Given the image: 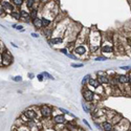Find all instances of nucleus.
Segmentation results:
<instances>
[{
  "mask_svg": "<svg viewBox=\"0 0 131 131\" xmlns=\"http://www.w3.org/2000/svg\"><path fill=\"white\" fill-rule=\"evenodd\" d=\"M82 95H83V99L86 102H92L94 99V92L91 91L90 89H83L82 91Z\"/></svg>",
  "mask_w": 131,
  "mask_h": 131,
  "instance_id": "obj_1",
  "label": "nucleus"
},
{
  "mask_svg": "<svg viewBox=\"0 0 131 131\" xmlns=\"http://www.w3.org/2000/svg\"><path fill=\"white\" fill-rule=\"evenodd\" d=\"M40 111H41V114L44 116L45 118H48L51 116V113H52V109L48 106V105H42L40 107Z\"/></svg>",
  "mask_w": 131,
  "mask_h": 131,
  "instance_id": "obj_2",
  "label": "nucleus"
},
{
  "mask_svg": "<svg viewBox=\"0 0 131 131\" xmlns=\"http://www.w3.org/2000/svg\"><path fill=\"white\" fill-rule=\"evenodd\" d=\"M1 60H2V63H3L4 66H7V65H9L12 63L13 57L10 56L7 51H5V52H2V54H1Z\"/></svg>",
  "mask_w": 131,
  "mask_h": 131,
  "instance_id": "obj_3",
  "label": "nucleus"
},
{
  "mask_svg": "<svg viewBox=\"0 0 131 131\" xmlns=\"http://www.w3.org/2000/svg\"><path fill=\"white\" fill-rule=\"evenodd\" d=\"M24 116L29 119V121H34V119L37 117V112L35 110H32V109H26V110L23 112Z\"/></svg>",
  "mask_w": 131,
  "mask_h": 131,
  "instance_id": "obj_4",
  "label": "nucleus"
},
{
  "mask_svg": "<svg viewBox=\"0 0 131 131\" xmlns=\"http://www.w3.org/2000/svg\"><path fill=\"white\" fill-rule=\"evenodd\" d=\"M1 8L4 10V12H9L10 14H12V13L14 12V10H13V5L10 4L9 2H7V1H2Z\"/></svg>",
  "mask_w": 131,
  "mask_h": 131,
  "instance_id": "obj_5",
  "label": "nucleus"
},
{
  "mask_svg": "<svg viewBox=\"0 0 131 131\" xmlns=\"http://www.w3.org/2000/svg\"><path fill=\"white\" fill-rule=\"evenodd\" d=\"M66 122V118H65L64 115L62 114H59V115H56L53 117V123L54 124H58V125H61V124H64Z\"/></svg>",
  "mask_w": 131,
  "mask_h": 131,
  "instance_id": "obj_6",
  "label": "nucleus"
},
{
  "mask_svg": "<svg viewBox=\"0 0 131 131\" xmlns=\"http://www.w3.org/2000/svg\"><path fill=\"white\" fill-rule=\"evenodd\" d=\"M20 14H21V19H22L24 22H26V23H29L30 22V15L26 12V10H20Z\"/></svg>",
  "mask_w": 131,
  "mask_h": 131,
  "instance_id": "obj_7",
  "label": "nucleus"
},
{
  "mask_svg": "<svg viewBox=\"0 0 131 131\" xmlns=\"http://www.w3.org/2000/svg\"><path fill=\"white\" fill-rule=\"evenodd\" d=\"M86 51H87V49L83 45H79V46H77V47L74 48V53L79 54V56H83V54L86 53Z\"/></svg>",
  "mask_w": 131,
  "mask_h": 131,
  "instance_id": "obj_8",
  "label": "nucleus"
},
{
  "mask_svg": "<svg viewBox=\"0 0 131 131\" xmlns=\"http://www.w3.org/2000/svg\"><path fill=\"white\" fill-rule=\"evenodd\" d=\"M102 128L104 131H113V124L110 122H103L102 124Z\"/></svg>",
  "mask_w": 131,
  "mask_h": 131,
  "instance_id": "obj_9",
  "label": "nucleus"
},
{
  "mask_svg": "<svg viewBox=\"0 0 131 131\" xmlns=\"http://www.w3.org/2000/svg\"><path fill=\"white\" fill-rule=\"evenodd\" d=\"M63 42V38L61 37H56V38H52L48 40V44L49 45H56V44H60V43Z\"/></svg>",
  "mask_w": 131,
  "mask_h": 131,
  "instance_id": "obj_10",
  "label": "nucleus"
},
{
  "mask_svg": "<svg viewBox=\"0 0 131 131\" xmlns=\"http://www.w3.org/2000/svg\"><path fill=\"white\" fill-rule=\"evenodd\" d=\"M118 83H122V84H126V83H129V77L128 75H125V74H119L116 77Z\"/></svg>",
  "mask_w": 131,
  "mask_h": 131,
  "instance_id": "obj_11",
  "label": "nucleus"
},
{
  "mask_svg": "<svg viewBox=\"0 0 131 131\" xmlns=\"http://www.w3.org/2000/svg\"><path fill=\"white\" fill-rule=\"evenodd\" d=\"M97 81L100 82V84H108L109 82H110V80H109V78L107 77L106 74H101L97 77Z\"/></svg>",
  "mask_w": 131,
  "mask_h": 131,
  "instance_id": "obj_12",
  "label": "nucleus"
},
{
  "mask_svg": "<svg viewBox=\"0 0 131 131\" xmlns=\"http://www.w3.org/2000/svg\"><path fill=\"white\" fill-rule=\"evenodd\" d=\"M32 24H34V26L36 27V28H38V29H41L42 27H43V24H42V19H40V18H36V19H34L32 20Z\"/></svg>",
  "mask_w": 131,
  "mask_h": 131,
  "instance_id": "obj_13",
  "label": "nucleus"
},
{
  "mask_svg": "<svg viewBox=\"0 0 131 131\" xmlns=\"http://www.w3.org/2000/svg\"><path fill=\"white\" fill-rule=\"evenodd\" d=\"M88 83L91 87H93V88H99V87L101 86V84H100L99 81H97V79H90Z\"/></svg>",
  "mask_w": 131,
  "mask_h": 131,
  "instance_id": "obj_14",
  "label": "nucleus"
},
{
  "mask_svg": "<svg viewBox=\"0 0 131 131\" xmlns=\"http://www.w3.org/2000/svg\"><path fill=\"white\" fill-rule=\"evenodd\" d=\"M113 51V48L111 45H104L102 46V52H107V53H111Z\"/></svg>",
  "mask_w": 131,
  "mask_h": 131,
  "instance_id": "obj_15",
  "label": "nucleus"
},
{
  "mask_svg": "<svg viewBox=\"0 0 131 131\" xmlns=\"http://www.w3.org/2000/svg\"><path fill=\"white\" fill-rule=\"evenodd\" d=\"M10 16H12L14 19H16V20H20V19H21V14H20V12H16V10H14V12L10 14Z\"/></svg>",
  "mask_w": 131,
  "mask_h": 131,
  "instance_id": "obj_16",
  "label": "nucleus"
},
{
  "mask_svg": "<svg viewBox=\"0 0 131 131\" xmlns=\"http://www.w3.org/2000/svg\"><path fill=\"white\" fill-rule=\"evenodd\" d=\"M37 14H38V10H37L36 8H32V9L30 10L29 15H30V18H31V20H34V19H36V18H37Z\"/></svg>",
  "mask_w": 131,
  "mask_h": 131,
  "instance_id": "obj_17",
  "label": "nucleus"
},
{
  "mask_svg": "<svg viewBox=\"0 0 131 131\" xmlns=\"http://www.w3.org/2000/svg\"><path fill=\"white\" fill-rule=\"evenodd\" d=\"M50 23H51V20L46 19V18H43V19H42V24H43V27H47L48 25H50Z\"/></svg>",
  "mask_w": 131,
  "mask_h": 131,
  "instance_id": "obj_18",
  "label": "nucleus"
},
{
  "mask_svg": "<svg viewBox=\"0 0 131 131\" xmlns=\"http://www.w3.org/2000/svg\"><path fill=\"white\" fill-rule=\"evenodd\" d=\"M89 80H90V74H86L85 77L83 78V80H82V85L85 86V84H86L87 82H89Z\"/></svg>",
  "mask_w": 131,
  "mask_h": 131,
  "instance_id": "obj_19",
  "label": "nucleus"
},
{
  "mask_svg": "<svg viewBox=\"0 0 131 131\" xmlns=\"http://www.w3.org/2000/svg\"><path fill=\"white\" fill-rule=\"evenodd\" d=\"M43 34H44L47 38L51 37L52 36V29H44V31H43Z\"/></svg>",
  "mask_w": 131,
  "mask_h": 131,
  "instance_id": "obj_20",
  "label": "nucleus"
},
{
  "mask_svg": "<svg viewBox=\"0 0 131 131\" xmlns=\"http://www.w3.org/2000/svg\"><path fill=\"white\" fill-rule=\"evenodd\" d=\"M83 66H84L83 63H72L71 64V67H73V68H80V67H83Z\"/></svg>",
  "mask_w": 131,
  "mask_h": 131,
  "instance_id": "obj_21",
  "label": "nucleus"
},
{
  "mask_svg": "<svg viewBox=\"0 0 131 131\" xmlns=\"http://www.w3.org/2000/svg\"><path fill=\"white\" fill-rule=\"evenodd\" d=\"M82 107H83V109H84V111L86 112V113H89L90 112V109L88 108V106H87L84 102H82Z\"/></svg>",
  "mask_w": 131,
  "mask_h": 131,
  "instance_id": "obj_22",
  "label": "nucleus"
},
{
  "mask_svg": "<svg viewBox=\"0 0 131 131\" xmlns=\"http://www.w3.org/2000/svg\"><path fill=\"white\" fill-rule=\"evenodd\" d=\"M35 0H27V1H26V6L27 7H32V5H34L35 4Z\"/></svg>",
  "mask_w": 131,
  "mask_h": 131,
  "instance_id": "obj_23",
  "label": "nucleus"
},
{
  "mask_svg": "<svg viewBox=\"0 0 131 131\" xmlns=\"http://www.w3.org/2000/svg\"><path fill=\"white\" fill-rule=\"evenodd\" d=\"M60 111H62L63 113H66V114H69L70 116H72V117H74V115L71 113V112H69L68 110H66V109H64V108H60Z\"/></svg>",
  "mask_w": 131,
  "mask_h": 131,
  "instance_id": "obj_24",
  "label": "nucleus"
},
{
  "mask_svg": "<svg viewBox=\"0 0 131 131\" xmlns=\"http://www.w3.org/2000/svg\"><path fill=\"white\" fill-rule=\"evenodd\" d=\"M13 2H14V4H15V5L20 6V5H22L23 0H13Z\"/></svg>",
  "mask_w": 131,
  "mask_h": 131,
  "instance_id": "obj_25",
  "label": "nucleus"
},
{
  "mask_svg": "<svg viewBox=\"0 0 131 131\" xmlns=\"http://www.w3.org/2000/svg\"><path fill=\"white\" fill-rule=\"evenodd\" d=\"M42 74H43V77H45V78H47V79H49V80H53V79H54L52 75H50V74L47 73V72H42Z\"/></svg>",
  "mask_w": 131,
  "mask_h": 131,
  "instance_id": "obj_26",
  "label": "nucleus"
},
{
  "mask_svg": "<svg viewBox=\"0 0 131 131\" xmlns=\"http://www.w3.org/2000/svg\"><path fill=\"white\" fill-rule=\"evenodd\" d=\"M13 79V81H15V82H21L22 81V77L21 75H17V77H14V78H12Z\"/></svg>",
  "mask_w": 131,
  "mask_h": 131,
  "instance_id": "obj_27",
  "label": "nucleus"
},
{
  "mask_svg": "<svg viewBox=\"0 0 131 131\" xmlns=\"http://www.w3.org/2000/svg\"><path fill=\"white\" fill-rule=\"evenodd\" d=\"M94 60H95V61H106L107 58H106V57H103V56H100V57H96Z\"/></svg>",
  "mask_w": 131,
  "mask_h": 131,
  "instance_id": "obj_28",
  "label": "nucleus"
},
{
  "mask_svg": "<svg viewBox=\"0 0 131 131\" xmlns=\"http://www.w3.org/2000/svg\"><path fill=\"white\" fill-rule=\"evenodd\" d=\"M119 69H123V70L129 71V70L131 69V66H129V65H128V66H121V67H119Z\"/></svg>",
  "mask_w": 131,
  "mask_h": 131,
  "instance_id": "obj_29",
  "label": "nucleus"
},
{
  "mask_svg": "<svg viewBox=\"0 0 131 131\" xmlns=\"http://www.w3.org/2000/svg\"><path fill=\"white\" fill-rule=\"evenodd\" d=\"M37 78H38V80H39L40 82H42V81H43V78H44V77H43V74H42V73H40V74L37 75Z\"/></svg>",
  "mask_w": 131,
  "mask_h": 131,
  "instance_id": "obj_30",
  "label": "nucleus"
},
{
  "mask_svg": "<svg viewBox=\"0 0 131 131\" xmlns=\"http://www.w3.org/2000/svg\"><path fill=\"white\" fill-rule=\"evenodd\" d=\"M67 57H69V58H71V59H74V60H75V59H78V57H77V56H74V54H72V53H68V54H67Z\"/></svg>",
  "mask_w": 131,
  "mask_h": 131,
  "instance_id": "obj_31",
  "label": "nucleus"
},
{
  "mask_svg": "<svg viewBox=\"0 0 131 131\" xmlns=\"http://www.w3.org/2000/svg\"><path fill=\"white\" fill-rule=\"evenodd\" d=\"M60 51H61L62 53H64V54H66V56L68 54V52H67V49H66V48H62V49H60Z\"/></svg>",
  "mask_w": 131,
  "mask_h": 131,
  "instance_id": "obj_32",
  "label": "nucleus"
},
{
  "mask_svg": "<svg viewBox=\"0 0 131 131\" xmlns=\"http://www.w3.org/2000/svg\"><path fill=\"white\" fill-rule=\"evenodd\" d=\"M31 37H34V38H39V35L37 34V32H31Z\"/></svg>",
  "mask_w": 131,
  "mask_h": 131,
  "instance_id": "obj_33",
  "label": "nucleus"
},
{
  "mask_svg": "<svg viewBox=\"0 0 131 131\" xmlns=\"http://www.w3.org/2000/svg\"><path fill=\"white\" fill-rule=\"evenodd\" d=\"M83 123H84V124H85V125H86L87 127H88V128H90V125H89V123H88V122H87V121H86V119H83Z\"/></svg>",
  "mask_w": 131,
  "mask_h": 131,
  "instance_id": "obj_34",
  "label": "nucleus"
},
{
  "mask_svg": "<svg viewBox=\"0 0 131 131\" xmlns=\"http://www.w3.org/2000/svg\"><path fill=\"white\" fill-rule=\"evenodd\" d=\"M16 29H18V30H23V26H22V25H17Z\"/></svg>",
  "mask_w": 131,
  "mask_h": 131,
  "instance_id": "obj_35",
  "label": "nucleus"
},
{
  "mask_svg": "<svg viewBox=\"0 0 131 131\" xmlns=\"http://www.w3.org/2000/svg\"><path fill=\"white\" fill-rule=\"evenodd\" d=\"M10 44H12V46H14V47H16V48L18 47V46H17L16 44H15V43H13V42H12V43H10Z\"/></svg>",
  "mask_w": 131,
  "mask_h": 131,
  "instance_id": "obj_36",
  "label": "nucleus"
},
{
  "mask_svg": "<svg viewBox=\"0 0 131 131\" xmlns=\"http://www.w3.org/2000/svg\"><path fill=\"white\" fill-rule=\"evenodd\" d=\"M129 83L131 84V75H130V77H129Z\"/></svg>",
  "mask_w": 131,
  "mask_h": 131,
  "instance_id": "obj_37",
  "label": "nucleus"
},
{
  "mask_svg": "<svg viewBox=\"0 0 131 131\" xmlns=\"http://www.w3.org/2000/svg\"><path fill=\"white\" fill-rule=\"evenodd\" d=\"M78 131H85V130H83V129H79Z\"/></svg>",
  "mask_w": 131,
  "mask_h": 131,
  "instance_id": "obj_38",
  "label": "nucleus"
},
{
  "mask_svg": "<svg viewBox=\"0 0 131 131\" xmlns=\"http://www.w3.org/2000/svg\"><path fill=\"white\" fill-rule=\"evenodd\" d=\"M130 46H131V44H130Z\"/></svg>",
  "mask_w": 131,
  "mask_h": 131,
  "instance_id": "obj_39",
  "label": "nucleus"
}]
</instances>
